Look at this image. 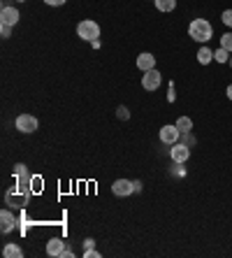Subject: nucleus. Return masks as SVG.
<instances>
[{
    "label": "nucleus",
    "instance_id": "nucleus-1",
    "mask_svg": "<svg viewBox=\"0 0 232 258\" xmlns=\"http://www.w3.org/2000/svg\"><path fill=\"white\" fill-rule=\"evenodd\" d=\"M188 35L195 42L207 44L214 37V28H211V24H209L207 19H193L191 24H188Z\"/></svg>",
    "mask_w": 232,
    "mask_h": 258
},
{
    "label": "nucleus",
    "instance_id": "nucleus-2",
    "mask_svg": "<svg viewBox=\"0 0 232 258\" xmlns=\"http://www.w3.org/2000/svg\"><path fill=\"white\" fill-rule=\"evenodd\" d=\"M77 35L82 37V40H86V42H93V40L100 37V26H98L93 19H84V21L77 24Z\"/></svg>",
    "mask_w": 232,
    "mask_h": 258
},
{
    "label": "nucleus",
    "instance_id": "nucleus-3",
    "mask_svg": "<svg viewBox=\"0 0 232 258\" xmlns=\"http://www.w3.org/2000/svg\"><path fill=\"white\" fill-rule=\"evenodd\" d=\"M14 126H17L19 133H24V135H28V133H35L37 131V119L33 114H19L17 121H14Z\"/></svg>",
    "mask_w": 232,
    "mask_h": 258
},
{
    "label": "nucleus",
    "instance_id": "nucleus-4",
    "mask_svg": "<svg viewBox=\"0 0 232 258\" xmlns=\"http://www.w3.org/2000/svg\"><path fill=\"white\" fill-rule=\"evenodd\" d=\"M161 84H163V75L158 70H146L142 75V86H144V91H156V89H161Z\"/></svg>",
    "mask_w": 232,
    "mask_h": 258
},
{
    "label": "nucleus",
    "instance_id": "nucleus-5",
    "mask_svg": "<svg viewBox=\"0 0 232 258\" xmlns=\"http://www.w3.org/2000/svg\"><path fill=\"white\" fill-rule=\"evenodd\" d=\"M181 135H184V133L177 128V123H167V126L161 128V142L163 144H177Z\"/></svg>",
    "mask_w": 232,
    "mask_h": 258
},
{
    "label": "nucleus",
    "instance_id": "nucleus-6",
    "mask_svg": "<svg viewBox=\"0 0 232 258\" xmlns=\"http://www.w3.org/2000/svg\"><path fill=\"white\" fill-rule=\"evenodd\" d=\"M170 156H172L174 163H181V165H184V163L191 158V147H188V144H184V142L172 144V149H170Z\"/></svg>",
    "mask_w": 232,
    "mask_h": 258
},
{
    "label": "nucleus",
    "instance_id": "nucleus-7",
    "mask_svg": "<svg viewBox=\"0 0 232 258\" xmlns=\"http://www.w3.org/2000/svg\"><path fill=\"white\" fill-rule=\"evenodd\" d=\"M19 19H21V14H19L17 7H10L5 5L3 10H0V24H7V26H17L19 24Z\"/></svg>",
    "mask_w": 232,
    "mask_h": 258
},
{
    "label": "nucleus",
    "instance_id": "nucleus-8",
    "mask_svg": "<svg viewBox=\"0 0 232 258\" xmlns=\"http://www.w3.org/2000/svg\"><path fill=\"white\" fill-rule=\"evenodd\" d=\"M112 193H114V196H119V198H125V196L135 193V186H132L130 179H116L112 184Z\"/></svg>",
    "mask_w": 232,
    "mask_h": 258
},
{
    "label": "nucleus",
    "instance_id": "nucleus-9",
    "mask_svg": "<svg viewBox=\"0 0 232 258\" xmlns=\"http://www.w3.org/2000/svg\"><path fill=\"white\" fill-rule=\"evenodd\" d=\"M14 226H17V216H14L10 210L0 212V230H3V233H12Z\"/></svg>",
    "mask_w": 232,
    "mask_h": 258
},
{
    "label": "nucleus",
    "instance_id": "nucleus-10",
    "mask_svg": "<svg viewBox=\"0 0 232 258\" xmlns=\"http://www.w3.org/2000/svg\"><path fill=\"white\" fill-rule=\"evenodd\" d=\"M137 68H139L142 72L153 70V68H156V56H153V54H149V51L139 54V56H137Z\"/></svg>",
    "mask_w": 232,
    "mask_h": 258
},
{
    "label": "nucleus",
    "instance_id": "nucleus-11",
    "mask_svg": "<svg viewBox=\"0 0 232 258\" xmlns=\"http://www.w3.org/2000/svg\"><path fill=\"white\" fill-rule=\"evenodd\" d=\"M63 249H65V242L58 240V237H51V240L47 242V253L49 256H60Z\"/></svg>",
    "mask_w": 232,
    "mask_h": 258
},
{
    "label": "nucleus",
    "instance_id": "nucleus-12",
    "mask_svg": "<svg viewBox=\"0 0 232 258\" xmlns=\"http://www.w3.org/2000/svg\"><path fill=\"white\" fill-rule=\"evenodd\" d=\"M211 60H214V51L202 44V47H200V51H197V63H200V66H209Z\"/></svg>",
    "mask_w": 232,
    "mask_h": 258
},
{
    "label": "nucleus",
    "instance_id": "nucleus-13",
    "mask_svg": "<svg viewBox=\"0 0 232 258\" xmlns=\"http://www.w3.org/2000/svg\"><path fill=\"white\" fill-rule=\"evenodd\" d=\"M153 3L158 12H174V7H177V0H153Z\"/></svg>",
    "mask_w": 232,
    "mask_h": 258
},
{
    "label": "nucleus",
    "instance_id": "nucleus-14",
    "mask_svg": "<svg viewBox=\"0 0 232 258\" xmlns=\"http://www.w3.org/2000/svg\"><path fill=\"white\" fill-rule=\"evenodd\" d=\"M3 256H7V258H21V256H24V251H21V246H17V244H5Z\"/></svg>",
    "mask_w": 232,
    "mask_h": 258
},
{
    "label": "nucleus",
    "instance_id": "nucleus-15",
    "mask_svg": "<svg viewBox=\"0 0 232 258\" xmlns=\"http://www.w3.org/2000/svg\"><path fill=\"white\" fill-rule=\"evenodd\" d=\"M177 128L181 133H191L193 131V119H191V116H179V119H177Z\"/></svg>",
    "mask_w": 232,
    "mask_h": 258
},
{
    "label": "nucleus",
    "instance_id": "nucleus-16",
    "mask_svg": "<svg viewBox=\"0 0 232 258\" xmlns=\"http://www.w3.org/2000/svg\"><path fill=\"white\" fill-rule=\"evenodd\" d=\"M214 60H218V63H227V60H230V51H225L223 47H218L214 51Z\"/></svg>",
    "mask_w": 232,
    "mask_h": 258
},
{
    "label": "nucleus",
    "instance_id": "nucleus-17",
    "mask_svg": "<svg viewBox=\"0 0 232 258\" xmlns=\"http://www.w3.org/2000/svg\"><path fill=\"white\" fill-rule=\"evenodd\" d=\"M220 47L232 54V33H225V35H220Z\"/></svg>",
    "mask_w": 232,
    "mask_h": 258
},
{
    "label": "nucleus",
    "instance_id": "nucleus-18",
    "mask_svg": "<svg viewBox=\"0 0 232 258\" xmlns=\"http://www.w3.org/2000/svg\"><path fill=\"white\" fill-rule=\"evenodd\" d=\"M116 116H119L121 121H128V119H130V112H128V107H123V105H121V107L116 109Z\"/></svg>",
    "mask_w": 232,
    "mask_h": 258
},
{
    "label": "nucleus",
    "instance_id": "nucleus-19",
    "mask_svg": "<svg viewBox=\"0 0 232 258\" xmlns=\"http://www.w3.org/2000/svg\"><path fill=\"white\" fill-rule=\"evenodd\" d=\"M220 19H223V24H225L227 28H232V10H225V12L220 14Z\"/></svg>",
    "mask_w": 232,
    "mask_h": 258
},
{
    "label": "nucleus",
    "instance_id": "nucleus-20",
    "mask_svg": "<svg viewBox=\"0 0 232 258\" xmlns=\"http://www.w3.org/2000/svg\"><path fill=\"white\" fill-rule=\"evenodd\" d=\"M0 35H3V37H10V35H12V26L0 24Z\"/></svg>",
    "mask_w": 232,
    "mask_h": 258
},
{
    "label": "nucleus",
    "instance_id": "nucleus-21",
    "mask_svg": "<svg viewBox=\"0 0 232 258\" xmlns=\"http://www.w3.org/2000/svg\"><path fill=\"white\" fill-rule=\"evenodd\" d=\"M84 256L86 258H100V251H96V249H84Z\"/></svg>",
    "mask_w": 232,
    "mask_h": 258
},
{
    "label": "nucleus",
    "instance_id": "nucleus-22",
    "mask_svg": "<svg viewBox=\"0 0 232 258\" xmlns=\"http://www.w3.org/2000/svg\"><path fill=\"white\" fill-rule=\"evenodd\" d=\"M44 3H47V5H51V7H60L65 0H44Z\"/></svg>",
    "mask_w": 232,
    "mask_h": 258
},
{
    "label": "nucleus",
    "instance_id": "nucleus-23",
    "mask_svg": "<svg viewBox=\"0 0 232 258\" xmlns=\"http://www.w3.org/2000/svg\"><path fill=\"white\" fill-rule=\"evenodd\" d=\"M93 244H96V240H91V237H89V240L84 242V249H93Z\"/></svg>",
    "mask_w": 232,
    "mask_h": 258
},
{
    "label": "nucleus",
    "instance_id": "nucleus-24",
    "mask_svg": "<svg viewBox=\"0 0 232 258\" xmlns=\"http://www.w3.org/2000/svg\"><path fill=\"white\" fill-rule=\"evenodd\" d=\"M60 256H63V258H72V249H67V246H65V249H63V253H60Z\"/></svg>",
    "mask_w": 232,
    "mask_h": 258
},
{
    "label": "nucleus",
    "instance_id": "nucleus-25",
    "mask_svg": "<svg viewBox=\"0 0 232 258\" xmlns=\"http://www.w3.org/2000/svg\"><path fill=\"white\" fill-rule=\"evenodd\" d=\"M132 186H135V193H139V191H142V181H132Z\"/></svg>",
    "mask_w": 232,
    "mask_h": 258
},
{
    "label": "nucleus",
    "instance_id": "nucleus-26",
    "mask_svg": "<svg viewBox=\"0 0 232 258\" xmlns=\"http://www.w3.org/2000/svg\"><path fill=\"white\" fill-rule=\"evenodd\" d=\"M225 96H227V100H232V84L225 89Z\"/></svg>",
    "mask_w": 232,
    "mask_h": 258
},
{
    "label": "nucleus",
    "instance_id": "nucleus-27",
    "mask_svg": "<svg viewBox=\"0 0 232 258\" xmlns=\"http://www.w3.org/2000/svg\"><path fill=\"white\" fill-rule=\"evenodd\" d=\"M227 66H230V68H232V58H230V60H227Z\"/></svg>",
    "mask_w": 232,
    "mask_h": 258
},
{
    "label": "nucleus",
    "instance_id": "nucleus-28",
    "mask_svg": "<svg viewBox=\"0 0 232 258\" xmlns=\"http://www.w3.org/2000/svg\"><path fill=\"white\" fill-rule=\"evenodd\" d=\"M17 3H28V0H17Z\"/></svg>",
    "mask_w": 232,
    "mask_h": 258
}]
</instances>
